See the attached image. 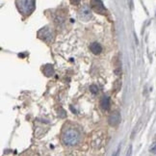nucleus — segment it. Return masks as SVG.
Wrapping results in <instances>:
<instances>
[{
  "mask_svg": "<svg viewBox=\"0 0 156 156\" xmlns=\"http://www.w3.org/2000/svg\"><path fill=\"white\" fill-rule=\"evenodd\" d=\"M79 139H80L79 132L76 129H73V128L67 129L62 136L63 143L66 146H69V147H73L77 145L78 142H79Z\"/></svg>",
  "mask_w": 156,
  "mask_h": 156,
  "instance_id": "f257e3e1",
  "label": "nucleus"
},
{
  "mask_svg": "<svg viewBox=\"0 0 156 156\" xmlns=\"http://www.w3.org/2000/svg\"><path fill=\"white\" fill-rule=\"evenodd\" d=\"M80 1H81V0H70L71 4H73V5H78L80 3Z\"/></svg>",
  "mask_w": 156,
  "mask_h": 156,
  "instance_id": "f8f14e48",
  "label": "nucleus"
},
{
  "mask_svg": "<svg viewBox=\"0 0 156 156\" xmlns=\"http://www.w3.org/2000/svg\"><path fill=\"white\" fill-rule=\"evenodd\" d=\"M90 91H91L93 94H97L98 92V87L95 86V85H92L91 87H90Z\"/></svg>",
  "mask_w": 156,
  "mask_h": 156,
  "instance_id": "9d476101",
  "label": "nucleus"
},
{
  "mask_svg": "<svg viewBox=\"0 0 156 156\" xmlns=\"http://www.w3.org/2000/svg\"><path fill=\"white\" fill-rule=\"evenodd\" d=\"M100 106L104 111H107L110 108V98L107 97V95L102 97V98L100 99Z\"/></svg>",
  "mask_w": 156,
  "mask_h": 156,
  "instance_id": "0eeeda50",
  "label": "nucleus"
},
{
  "mask_svg": "<svg viewBox=\"0 0 156 156\" xmlns=\"http://www.w3.org/2000/svg\"><path fill=\"white\" fill-rule=\"evenodd\" d=\"M108 121H109V124L111 126H117V125L119 123V122H121V115H119V113L117 111L114 112L110 115Z\"/></svg>",
  "mask_w": 156,
  "mask_h": 156,
  "instance_id": "39448f33",
  "label": "nucleus"
},
{
  "mask_svg": "<svg viewBox=\"0 0 156 156\" xmlns=\"http://www.w3.org/2000/svg\"><path fill=\"white\" fill-rule=\"evenodd\" d=\"M39 36L40 37L44 40V41H47V38H49L51 39V32L49 31V29H47V28H44V29H41V31L39 32Z\"/></svg>",
  "mask_w": 156,
  "mask_h": 156,
  "instance_id": "6e6552de",
  "label": "nucleus"
},
{
  "mask_svg": "<svg viewBox=\"0 0 156 156\" xmlns=\"http://www.w3.org/2000/svg\"><path fill=\"white\" fill-rule=\"evenodd\" d=\"M20 10L26 15L31 14L35 9V0H17Z\"/></svg>",
  "mask_w": 156,
  "mask_h": 156,
  "instance_id": "f03ea898",
  "label": "nucleus"
},
{
  "mask_svg": "<svg viewBox=\"0 0 156 156\" xmlns=\"http://www.w3.org/2000/svg\"><path fill=\"white\" fill-rule=\"evenodd\" d=\"M79 16H80V19L83 20H88L89 19H91L92 12H91V9H90L89 6H87V5L82 6V8L79 11Z\"/></svg>",
  "mask_w": 156,
  "mask_h": 156,
  "instance_id": "20e7f679",
  "label": "nucleus"
},
{
  "mask_svg": "<svg viewBox=\"0 0 156 156\" xmlns=\"http://www.w3.org/2000/svg\"><path fill=\"white\" fill-rule=\"evenodd\" d=\"M90 50H91L94 55H98L102 51V46L98 43H92L90 44Z\"/></svg>",
  "mask_w": 156,
  "mask_h": 156,
  "instance_id": "423d86ee",
  "label": "nucleus"
},
{
  "mask_svg": "<svg viewBox=\"0 0 156 156\" xmlns=\"http://www.w3.org/2000/svg\"><path fill=\"white\" fill-rule=\"evenodd\" d=\"M44 74L46 76H51V75H53V73H54L53 67H52V66H50V65L45 66L44 69Z\"/></svg>",
  "mask_w": 156,
  "mask_h": 156,
  "instance_id": "1a4fd4ad",
  "label": "nucleus"
},
{
  "mask_svg": "<svg viewBox=\"0 0 156 156\" xmlns=\"http://www.w3.org/2000/svg\"><path fill=\"white\" fill-rule=\"evenodd\" d=\"M91 7L92 9L98 14H104L106 9L101 0H91Z\"/></svg>",
  "mask_w": 156,
  "mask_h": 156,
  "instance_id": "7ed1b4c3",
  "label": "nucleus"
},
{
  "mask_svg": "<svg viewBox=\"0 0 156 156\" xmlns=\"http://www.w3.org/2000/svg\"><path fill=\"white\" fill-rule=\"evenodd\" d=\"M151 152L156 154V143H153L151 147Z\"/></svg>",
  "mask_w": 156,
  "mask_h": 156,
  "instance_id": "9b49d317",
  "label": "nucleus"
}]
</instances>
